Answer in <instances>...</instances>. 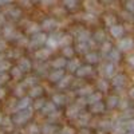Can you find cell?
Here are the masks:
<instances>
[{
    "label": "cell",
    "mask_w": 134,
    "mask_h": 134,
    "mask_svg": "<svg viewBox=\"0 0 134 134\" xmlns=\"http://www.w3.org/2000/svg\"><path fill=\"white\" fill-rule=\"evenodd\" d=\"M8 67H9V66H8L7 62H0V72H3L4 70H7Z\"/></svg>",
    "instance_id": "6da1fadb"
},
{
    "label": "cell",
    "mask_w": 134,
    "mask_h": 134,
    "mask_svg": "<svg viewBox=\"0 0 134 134\" xmlns=\"http://www.w3.org/2000/svg\"><path fill=\"white\" fill-rule=\"evenodd\" d=\"M3 48V44H2V42H0V50H2Z\"/></svg>",
    "instance_id": "277c9868"
},
{
    "label": "cell",
    "mask_w": 134,
    "mask_h": 134,
    "mask_svg": "<svg viewBox=\"0 0 134 134\" xmlns=\"http://www.w3.org/2000/svg\"><path fill=\"white\" fill-rule=\"evenodd\" d=\"M0 121H2V119H0Z\"/></svg>",
    "instance_id": "5b68a950"
},
{
    "label": "cell",
    "mask_w": 134,
    "mask_h": 134,
    "mask_svg": "<svg viewBox=\"0 0 134 134\" xmlns=\"http://www.w3.org/2000/svg\"><path fill=\"white\" fill-rule=\"evenodd\" d=\"M14 76H19V71L18 70H14Z\"/></svg>",
    "instance_id": "3957f363"
},
{
    "label": "cell",
    "mask_w": 134,
    "mask_h": 134,
    "mask_svg": "<svg viewBox=\"0 0 134 134\" xmlns=\"http://www.w3.org/2000/svg\"><path fill=\"white\" fill-rule=\"evenodd\" d=\"M4 94H5L4 88H2V87H0V98H4Z\"/></svg>",
    "instance_id": "7a4b0ae2"
}]
</instances>
